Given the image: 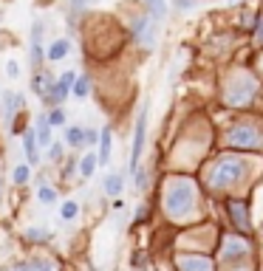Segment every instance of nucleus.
<instances>
[{
	"label": "nucleus",
	"mask_w": 263,
	"mask_h": 271,
	"mask_svg": "<svg viewBox=\"0 0 263 271\" xmlns=\"http://www.w3.org/2000/svg\"><path fill=\"white\" fill-rule=\"evenodd\" d=\"M144 6H147L150 17L153 20H164V15H167V0H144Z\"/></svg>",
	"instance_id": "obj_15"
},
{
	"label": "nucleus",
	"mask_w": 263,
	"mask_h": 271,
	"mask_svg": "<svg viewBox=\"0 0 263 271\" xmlns=\"http://www.w3.org/2000/svg\"><path fill=\"white\" fill-rule=\"evenodd\" d=\"M96 164H99V156H96V153H85V156L79 158V175H82V178H91L93 172H96Z\"/></svg>",
	"instance_id": "obj_12"
},
{
	"label": "nucleus",
	"mask_w": 263,
	"mask_h": 271,
	"mask_svg": "<svg viewBox=\"0 0 263 271\" xmlns=\"http://www.w3.org/2000/svg\"><path fill=\"white\" fill-rule=\"evenodd\" d=\"M37 200H40V204H54V200H57V189L48 186V184H43L40 189H37Z\"/></svg>",
	"instance_id": "obj_20"
},
{
	"label": "nucleus",
	"mask_w": 263,
	"mask_h": 271,
	"mask_svg": "<svg viewBox=\"0 0 263 271\" xmlns=\"http://www.w3.org/2000/svg\"><path fill=\"white\" fill-rule=\"evenodd\" d=\"M6 77L9 79H17V77H20V65H17V59H9V62H6Z\"/></svg>",
	"instance_id": "obj_25"
},
{
	"label": "nucleus",
	"mask_w": 263,
	"mask_h": 271,
	"mask_svg": "<svg viewBox=\"0 0 263 271\" xmlns=\"http://www.w3.org/2000/svg\"><path fill=\"white\" fill-rule=\"evenodd\" d=\"M111 147H114V133H111V127H102L99 130V164H108L111 161Z\"/></svg>",
	"instance_id": "obj_8"
},
{
	"label": "nucleus",
	"mask_w": 263,
	"mask_h": 271,
	"mask_svg": "<svg viewBox=\"0 0 263 271\" xmlns=\"http://www.w3.org/2000/svg\"><path fill=\"white\" fill-rule=\"evenodd\" d=\"M133 37L144 45V48H153V45H156V20L147 17V15L139 17V20L133 23Z\"/></svg>",
	"instance_id": "obj_3"
},
{
	"label": "nucleus",
	"mask_w": 263,
	"mask_h": 271,
	"mask_svg": "<svg viewBox=\"0 0 263 271\" xmlns=\"http://www.w3.org/2000/svg\"><path fill=\"white\" fill-rule=\"evenodd\" d=\"M181 268H192V271H209L206 260H181Z\"/></svg>",
	"instance_id": "obj_22"
},
{
	"label": "nucleus",
	"mask_w": 263,
	"mask_h": 271,
	"mask_svg": "<svg viewBox=\"0 0 263 271\" xmlns=\"http://www.w3.org/2000/svg\"><path fill=\"white\" fill-rule=\"evenodd\" d=\"M122 189H125V178H122L119 172H111V175L105 178V192L114 195V198H119Z\"/></svg>",
	"instance_id": "obj_13"
},
{
	"label": "nucleus",
	"mask_w": 263,
	"mask_h": 271,
	"mask_svg": "<svg viewBox=\"0 0 263 271\" xmlns=\"http://www.w3.org/2000/svg\"><path fill=\"white\" fill-rule=\"evenodd\" d=\"M176 6L181 12H190V9H195V0H176Z\"/></svg>",
	"instance_id": "obj_28"
},
{
	"label": "nucleus",
	"mask_w": 263,
	"mask_h": 271,
	"mask_svg": "<svg viewBox=\"0 0 263 271\" xmlns=\"http://www.w3.org/2000/svg\"><path fill=\"white\" fill-rule=\"evenodd\" d=\"M54 82H57V79L51 77L48 71H37L34 77H31V91H34L40 99H45L51 93V88H54Z\"/></svg>",
	"instance_id": "obj_5"
},
{
	"label": "nucleus",
	"mask_w": 263,
	"mask_h": 271,
	"mask_svg": "<svg viewBox=\"0 0 263 271\" xmlns=\"http://www.w3.org/2000/svg\"><path fill=\"white\" fill-rule=\"evenodd\" d=\"M133 186L139 189V192H142L144 186H147V175H144V170H139V172L133 175Z\"/></svg>",
	"instance_id": "obj_26"
},
{
	"label": "nucleus",
	"mask_w": 263,
	"mask_h": 271,
	"mask_svg": "<svg viewBox=\"0 0 263 271\" xmlns=\"http://www.w3.org/2000/svg\"><path fill=\"white\" fill-rule=\"evenodd\" d=\"M260 23H263V17H260ZM263 40V26H260V31H257V43Z\"/></svg>",
	"instance_id": "obj_30"
},
{
	"label": "nucleus",
	"mask_w": 263,
	"mask_h": 271,
	"mask_svg": "<svg viewBox=\"0 0 263 271\" xmlns=\"http://www.w3.org/2000/svg\"><path fill=\"white\" fill-rule=\"evenodd\" d=\"M23 107V96L15 91H3V116H6V121H12V116L17 113Z\"/></svg>",
	"instance_id": "obj_7"
},
{
	"label": "nucleus",
	"mask_w": 263,
	"mask_h": 271,
	"mask_svg": "<svg viewBox=\"0 0 263 271\" xmlns=\"http://www.w3.org/2000/svg\"><path fill=\"white\" fill-rule=\"evenodd\" d=\"M37 144L40 147H51V124H48V116H37Z\"/></svg>",
	"instance_id": "obj_11"
},
{
	"label": "nucleus",
	"mask_w": 263,
	"mask_h": 271,
	"mask_svg": "<svg viewBox=\"0 0 263 271\" xmlns=\"http://www.w3.org/2000/svg\"><path fill=\"white\" fill-rule=\"evenodd\" d=\"M29 57H31V68H34V74L40 71V65H43V26L40 23H34L31 26V40H29Z\"/></svg>",
	"instance_id": "obj_4"
},
{
	"label": "nucleus",
	"mask_w": 263,
	"mask_h": 271,
	"mask_svg": "<svg viewBox=\"0 0 263 271\" xmlns=\"http://www.w3.org/2000/svg\"><path fill=\"white\" fill-rule=\"evenodd\" d=\"M232 3H243V0H232Z\"/></svg>",
	"instance_id": "obj_31"
},
{
	"label": "nucleus",
	"mask_w": 263,
	"mask_h": 271,
	"mask_svg": "<svg viewBox=\"0 0 263 271\" xmlns=\"http://www.w3.org/2000/svg\"><path fill=\"white\" fill-rule=\"evenodd\" d=\"M85 144H99V133H96L93 127L85 130Z\"/></svg>",
	"instance_id": "obj_27"
},
{
	"label": "nucleus",
	"mask_w": 263,
	"mask_h": 271,
	"mask_svg": "<svg viewBox=\"0 0 263 271\" xmlns=\"http://www.w3.org/2000/svg\"><path fill=\"white\" fill-rule=\"evenodd\" d=\"M48 124H51V127H63V124H65V110H63V107H51Z\"/></svg>",
	"instance_id": "obj_21"
},
{
	"label": "nucleus",
	"mask_w": 263,
	"mask_h": 271,
	"mask_svg": "<svg viewBox=\"0 0 263 271\" xmlns=\"http://www.w3.org/2000/svg\"><path fill=\"white\" fill-rule=\"evenodd\" d=\"M71 54V43L68 40H54V43L48 45V51H45V57L51 59V62H60V59H65Z\"/></svg>",
	"instance_id": "obj_10"
},
{
	"label": "nucleus",
	"mask_w": 263,
	"mask_h": 271,
	"mask_svg": "<svg viewBox=\"0 0 263 271\" xmlns=\"http://www.w3.org/2000/svg\"><path fill=\"white\" fill-rule=\"evenodd\" d=\"M65 144L68 147H82L85 144V127H65Z\"/></svg>",
	"instance_id": "obj_14"
},
{
	"label": "nucleus",
	"mask_w": 263,
	"mask_h": 271,
	"mask_svg": "<svg viewBox=\"0 0 263 271\" xmlns=\"http://www.w3.org/2000/svg\"><path fill=\"white\" fill-rule=\"evenodd\" d=\"M26 237H29V240H48V232H45V229H29V232H26Z\"/></svg>",
	"instance_id": "obj_24"
},
{
	"label": "nucleus",
	"mask_w": 263,
	"mask_h": 271,
	"mask_svg": "<svg viewBox=\"0 0 263 271\" xmlns=\"http://www.w3.org/2000/svg\"><path fill=\"white\" fill-rule=\"evenodd\" d=\"M12 271H57V265L51 263V260H31V263H23Z\"/></svg>",
	"instance_id": "obj_16"
},
{
	"label": "nucleus",
	"mask_w": 263,
	"mask_h": 271,
	"mask_svg": "<svg viewBox=\"0 0 263 271\" xmlns=\"http://www.w3.org/2000/svg\"><path fill=\"white\" fill-rule=\"evenodd\" d=\"M23 150H26V164L29 167L40 164V150H37V133L34 130H23Z\"/></svg>",
	"instance_id": "obj_6"
},
{
	"label": "nucleus",
	"mask_w": 263,
	"mask_h": 271,
	"mask_svg": "<svg viewBox=\"0 0 263 271\" xmlns=\"http://www.w3.org/2000/svg\"><path fill=\"white\" fill-rule=\"evenodd\" d=\"M29 178H31V167L29 164H17L15 170H12V181H15L17 186L29 184Z\"/></svg>",
	"instance_id": "obj_17"
},
{
	"label": "nucleus",
	"mask_w": 263,
	"mask_h": 271,
	"mask_svg": "<svg viewBox=\"0 0 263 271\" xmlns=\"http://www.w3.org/2000/svg\"><path fill=\"white\" fill-rule=\"evenodd\" d=\"M88 93H91V79L77 77V82H74V96H77V99H85Z\"/></svg>",
	"instance_id": "obj_18"
},
{
	"label": "nucleus",
	"mask_w": 263,
	"mask_h": 271,
	"mask_svg": "<svg viewBox=\"0 0 263 271\" xmlns=\"http://www.w3.org/2000/svg\"><path fill=\"white\" fill-rule=\"evenodd\" d=\"M114 209H116V212H119V209H125V200L116 198V200H114Z\"/></svg>",
	"instance_id": "obj_29"
},
{
	"label": "nucleus",
	"mask_w": 263,
	"mask_h": 271,
	"mask_svg": "<svg viewBox=\"0 0 263 271\" xmlns=\"http://www.w3.org/2000/svg\"><path fill=\"white\" fill-rule=\"evenodd\" d=\"M241 172H243V164L238 161V158H227V161H221L218 167L213 170V181L215 184H229V181L235 178H241Z\"/></svg>",
	"instance_id": "obj_2"
},
{
	"label": "nucleus",
	"mask_w": 263,
	"mask_h": 271,
	"mask_svg": "<svg viewBox=\"0 0 263 271\" xmlns=\"http://www.w3.org/2000/svg\"><path fill=\"white\" fill-rule=\"evenodd\" d=\"M48 158L54 161V164H60V161H63V144H57V142L51 144V147H48Z\"/></svg>",
	"instance_id": "obj_23"
},
{
	"label": "nucleus",
	"mask_w": 263,
	"mask_h": 271,
	"mask_svg": "<svg viewBox=\"0 0 263 271\" xmlns=\"http://www.w3.org/2000/svg\"><path fill=\"white\" fill-rule=\"evenodd\" d=\"M77 215H79V204H77V200H65L63 207H60V218H63V221H74Z\"/></svg>",
	"instance_id": "obj_19"
},
{
	"label": "nucleus",
	"mask_w": 263,
	"mask_h": 271,
	"mask_svg": "<svg viewBox=\"0 0 263 271\" xmlns=\"http://www.w3.org/2000/svg\"><path fill=\"white\" fill-rule=\"evenodd\" d=\"M147 113H150V105L144 102L139 116H136V127H133V150H130V172H139V158H142L144 150V136H147Z\"/></svg>",
	"instance_id": "obj_1"
},
{
	"label": "nucleus",
	"mask_w": 263,
	"mask_h": 271,
	"mask_svg": "<svg viewBox=\"0 0 263 271\" xmlns=\"http://www.w3.org/2000/svg\"><path fill=\"white\" fill-rule=\"evenodd\" d=\"M229 218L235 221V226L241 229V232H246V229H249V221H246V204H241V200H229Z\"/></svg>",
	"instance_id": "obj_9"
}]
</instances>
